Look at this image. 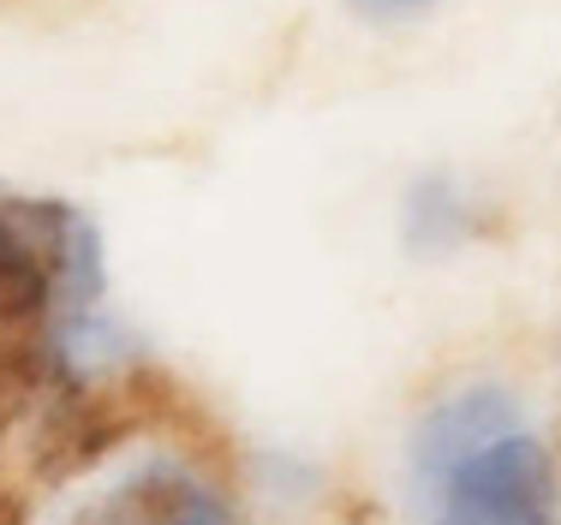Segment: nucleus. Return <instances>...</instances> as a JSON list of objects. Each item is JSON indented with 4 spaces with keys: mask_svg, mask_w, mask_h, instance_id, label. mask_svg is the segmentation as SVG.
Returning <instances> with one entry per match:
<instances>
[{
    "mask_svg": "<svg viewBox=\"0 0 561 525\" xmlns=\"http://www.w3.org/2000/svg\"><path fill=\"white\" fill-rule=\"evenodd\" d=\"M66 525H239V507L192 466L150 460L102 483Z\"/></svg>",
    "mask_w": 561,
    "mask_h": 525,
    "instance_id": "obj_2",
    "label": "nucleus"
},
{
    "mask_svg": "<svg viewBox=\"0 0 561 525\" xmlns=\"http://www.w3.org/2000/svg\"><path fill=\"white\" fill-rule=\"evenodd\" d=\"M365 19H407V12H419V7H431V0H353Z\"/></svg>",
    "mask_w": 561,
    "mask_h": 525,
    "instance_id": "obj_4",
    "label": "nucleus"
},
{
    "mask_svg": "<svg viewBox=\"0 0 561 525\" xmlns=\"http://www.w3.org/2000/svg\"><path fill=\"white\" fill-rule=\"evenodd\" d=\"M60 233H72V215L60 209H0V329L48 305L60 269L78 258L60 251Z\"/></svg>",
    "mask_w": 561,
    "mask_h": 525,
    "instance_id": "obj_3",
    "label": "nucleus"
},
{
    "mask_svg": "<svg viewBox=\"0 0 561 525\" xmlns=\"http://www.w3.org/2000/svg\"><path fill=\"white\" fill-rule=\"evenodd\" d=\"M412 478L424 525H561L556 454L502 388L443 400L412 436Z\"/></svg>",
    "mask_w": 561,
    "mask_h": 525,
    "instance_id": "obj_1",
    "label": "nucleus"
}]
</instances>
